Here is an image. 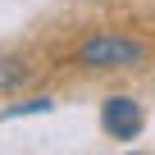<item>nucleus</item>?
<instances>
[{
	"label": "nucleus",
	"mask_w": 155,
	"mask_h": 155,
	"mask_svg": "<svg viewBox=\"0 0 155 155\" xmlns=\"http://www.w3.org/2000/svg\"><path fill=\"white\" fill-rule=\"evenodd\" d=\"M50 110H55L50 96H28V101H18V105H5V110H0V123H9V119H32V114H50Z\"/></svg>",
	"instance_id": "nucleus-3"
},
{
	"label": "nucleus",
	"mask_w": 155,
	"mask_h": 155,
	"mask_svg": "<svg viewBox=\"0 0 155 155\" xmlns=\"http://www.w3.org/2000/svg\"><path fill=\"white\" fill-rule=\"evenodd\" d=\"M101 128H105L114 141H137L141 128H146V110H141L132 96H105V105H101Z\"/></svg>",
	"instance_id": "nucleus-2"
},
{
	"label": "nucleus",
	"mask_w": 155,
	"mask_h": 155,
	"mask_svg": "<svg viewBox=\"0 0 155 155\" xmlns=\"http://www.w3.org/2000/svg\"><path fill=\"white\" fill-rule=\"evenodd\" d=\"M23 82H28V64L18 55H0V96L14 91V87H23Z\"/></svg>",
	"instance_id": "nucleus-4"
},
{
	"label": "nucleus",
	"mask_w": 155,
	"mask_h": 155,
	"mask_svg": "<svg viewBox=\"0 0 155 155\" xmlns=\"http://www.w3.org/2000/svg\"><path fill=\"white\" fill-rule=\"evenodd\" d=\"M146 59V46L137 37H123V32H96L78 46V64L82 68H137Z\"/></svg>",
	"instance_id": "nucleus-1"
}]
</instances>
